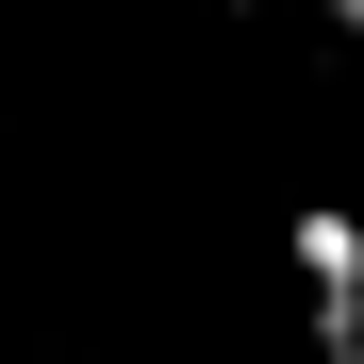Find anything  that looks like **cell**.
I'll use <instances>...</instances> for the list:
<instances>
[{
	"label": "cell",
	"mask_w": 364,
	"mask_h": 364,
	"mask_svg": "<svg viewBox=\"0 0 364 364\" xmlns=\"http://www.w3.org/2000/svg\"><path fill=\"white\" fill-rule=\"evenodd\" d=\"M282 249H298L315 364H364V215H348V199H315V215H282Z\"/></svg>",
	"instance_id": "obj_1"
},
{
	"label": "cell",
	"mask_w": 364,
	"mask_h": 364,
	"mask_svg": "<svg viewBox=\"0 0 364 364\" xmlns=\"http://www.w3.org/2000/svg\"><path fill=\"white\" fill-rule=\"evenodd\" d=\"M232 17H249V0H232Z\"/></svg>",
	"instance_id": "obj_3"
},
{
	"label": "cell",
	"mask_w": 364,
	"mask_h": 364,
	"mask_svg": "<svg viewBox=\"0 0 364 364\" xmlns=\"http://www.w3.org/2000/svg\"><path fill=\"white\" fill-rule=\"evenodd\" d=\"M315 17H331V33H364V0H315Z\"/></svg>",
	"instance_id": "obj_2"
}]
</instances>
